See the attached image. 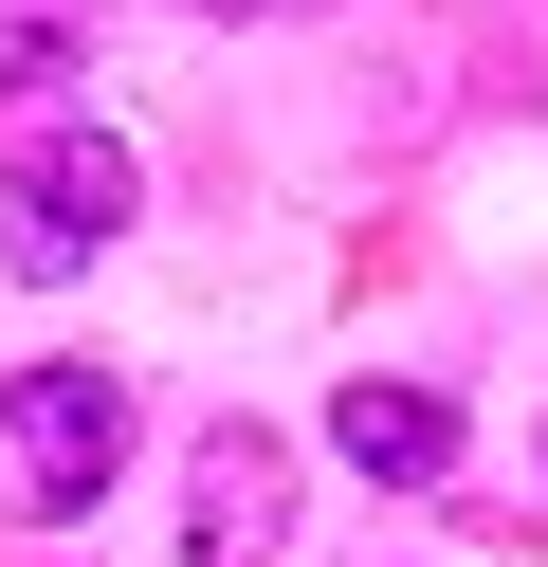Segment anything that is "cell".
Instances as JSON below:
<instances>
[{
	"label": "cell",
	"mask_w": 548,
	"mask_h": 567,
	"mask_svg": "<svg viewBox=\"0 0 548 567\" xmlns=\"http://www.w3.org/2000/svg\"><path fill=\"white\" fill-rule=\"evenodd\" d=\"M73 74V19H55V0H19V92H55Z\"/></svg>",
	"instance_id": "cell-5"
},
{
	"label": "cell",
	"mask_w": 548,
	"mask_h": 567,
	"mask_svg": "<svg viewBox=\"0 0 548 567\" xmlns=\"http://www.w3.org/2000/svg\"><path fill=\"white\" fill-rule=\"evenodd\" d=\"M128 476V367H19L0 384V494L19 513H92Z\"/></svg>",
	"instance_id": "cell-1"
},
{
	"label": "cell",
	"mask_w": 548,
	"mask_h": 567,
	"mask_svg": "<svg viewBox=\"0 0 548 567\" xmlns=\"http://www.w3.org/2000/svg\"><path fill=\"white\" fill-rule=\"evenodd\" d=\"M275 549H292V457L256 421H219L183 457V567H275Z\"/></svg>",
	"instance_id": "cell-3"
},
{
	"label": "cell",
	"mask_w": 548,
	"mask_h": 567,
	"mask_svg": "<svg viewBox=\"0 0 548 567\" xmlns=\"http://www.w3.org/2000/svg\"><path fill=\"white\" fill-rule=\"evenodd\" d=\"M183 19H275V0H183Z\"/></svg>",
	"instance_id": "cell-6"
},
{
	"label": "cell",
	"mask_w": 548,
	"mask_h": 567,
	"mask_svg": "<svg viewBox=\"0 0 548 567\" xmlns=\"http://www.w3.org/2000/svg\"><path fill=\"white\" fill-rule=\"evenodd\" d=\"M329 440H348L365 476H402V494H421V476H457V403H438V384H384V367L329 403Z\"/></svg>",
	"instance_id": "cell-4"
},
{
	"label": "cell",
	"mask_w": 548,
	"mask_h": 567,
	"mask_svg": "<svg viewBox=\"0 0 548 567\" xmlns=\"http://www.w3.org/2000/svg\"><path fill=\"white\" fill-rule=\"evenodd\" d=\"M128 220H146V165L110 147V128L37 111V147H19V220H0V257H19V275H92V257H110Z\"/></svg>",
	"instance_id": "cell-2"
}]
</instances>
